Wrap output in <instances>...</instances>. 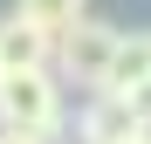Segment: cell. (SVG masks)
<instances>
[{"label":"cell","instance_id":"obj_1","mask_svg":"<svg viewBox=\"0 0 151 144\" xmlns=\"http://www.w3.org/2000/svg\"><path fill=\"white\" fill-rule=\"evenodd\" d=\"M62 117H69V96L55 69H0V124L62 137Z\"/></svg>","mask_w":151,"mask_h":144},{"label":"cell","instance_id":"obj_2","mask_svg":"<svg viewBox=\"0 0 151 144\" xmlns=\"http://www.w3.org/2000/svg\"><path fill=\"white\" fill-rule=\"evenodd\" d=\"M124 28H110L103 14H76L69 28L48 41V69H55V82H76V89H96L110 69V48H117Z\"/></svg>","mask_w":151,"mask_h":144},{"label":"cell","instance_id":"obj_3","mask_svg":"<svg viewBox=\"0 0 151 144\" xmlns=\"http://www.w3.org/2000/svg\"><path fill=\"white\" fill-rule=\"evenodd\" d=\"M131 130H137V117L124 110V96H110V89H89L83 117H76V137H83V144H124Z\"/></svg>","mask_w":151,"mask_h":144},{"label":"cell","instance_id":"obj_4","mask_svg":"<svg viewBox=\"0 0 151 144\" xmlns=\"http://www.w3.org/2000/svg\"><path fill=\"white\" fill-rule=\"evenodd\" d=\"M144 76H151V34H117L110 69H103V82H96V89L124 96V89H131V82H144Z\"/></svg>","mask_w":151,"mask_h":144},{"label":"cell","instance_id":"obj_5","mask_svg":"<svg viewBox=\"0 0 151 144\" xmlns=\"http://www.w3.org/2000/svg\"><path fill=\"white\" fill-rule=\"evenodd\" d=\"M7 14L21 21V28H35V34H48V41H55L76 14H89V0H14Z\"/></svg>","mask_w":151,"mask_h":144},{"label":"cell","instance_id":"obj_6","mask_svg":"<svg viewBox=\"0 0 151 144\" xmlns=\"http://www.w3.org/2000/svg\"><path fill=\"white\" fill-rule=\"evenodd\" d=\"M0 69H48V34L21 28V21L7 14L0 21Z\"/></svg>","mask_w":151,"mask_h":144},{"label":"cell","instance_id":"obj_7","mask_svg":"<svg viewBox=\"0 0 151 144\" xmlns=\"http://www.w3.org/2000/svg\"><path fill=\"white\" fill-rule=\"evenodd\" d=\"M124 110L137 117V130H151V76H144V82H131V89H124Z\"/></svg>","mask_w":151,"mask_h":144},{"label":"cell","instance_id":"obj_8","mask_svg":"<svg viewBox=\"0 0 151 144\" xmlns=\"http://www.w3.org/2000/svg\"><path fill=\"white\" fill-rule=\"evenodd\" d=\"M0 144H55L48 130H14V124H0Z\"/></svg>","mask_w":151,"mask_h":144},{"label":"cell","instance_id":"obj_9","mask_svg":"<svg viewBox=\"0 0 151 144\" xmlns=\"http://www.w3.org/2000/svg\"><path fill=\"white\" fill-rule=\"evenodd\" d=\"M124 144H151V130H131V137H124Z\"/></svg>","mask_w":151,"mask_h":144},{"label":"cell","instance_id":"obj_10","mask_svg":"<svg viewBox=\"0 0 151 144\" xmlns=\"http://www.w3.org/2000/svg\"><path fill=\"white\" fill-rule=\"evenodd\" d=\"M144 34H151V28H144Z\"/></svg>","mask_w":151,"mask_h":144}]
</instances>
